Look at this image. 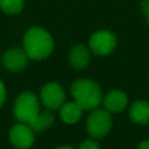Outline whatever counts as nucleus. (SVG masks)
<instances>
[{"mask_svg":"<svg viewBox=\"0 0 149 149\" xmlns=\"http://www.w3.org/2000/svg\"><path fill=\"white\" fill-rule=\"evenodd\" d=\"M24 51L31 59H43L48 57L54 49L51 35L40 27L30 28L23 37Z\"/></svg>","mask_w":149,"mask_h":149,"instance_id":"nucleus-1","label":"nucleus"},{"mask_svg":"<svg viewBox=\"0 0 149 149\" xmlns=\"http://www.w3.org/2000/svg\"><path fill=\"white\" fill-rule=\"evenodd\" d=\"M71 93L83 109H95L102 101L100 86L87 78L76 80L71 86Z\"/></svg>","mask_w":149,"mask_h":149,"instance_id":"nucleus-2","label":"nucleus"},{"mask_svg":"<svg viewBox=\"0 0 149 149\" xmlns=\"http://www.w3.org/2000/svg\"><path fill=\"white\" fill-rule=\"evenodd\" d=\"M40 113V104L36 95L31 92L21 93L14 104V115L22 122L29 125Z\"/></svg>","mask_w":149,"mask_h":149,"instance_id":"nucleus-3","label":"nucleus"},{"mask_svg":"<svg viewBox=\"0 0 149 149\" xmlns=\"http://www.w3.org/2000/svg\"><path fill=\"white\" fill-rule=\"evenodd\" d=\"M112 127V118L106 109H93L86 121L87 133L93 139H101L106 136Z\"/></svg>","mask_w":149,"mask_h":149,"instance_id":"nucleus-4","label":"nucleus"},{"mask_svg":"<svg viewBox=\"0 0 149 149\" xmlns=\"http://www.w3.org/2000/svg\"><path fill=\"white\" fill-rule=\"evenodd\" d=\"M116 37L109 30H98L90 38L91 50L99 56L111 54L116 47Z\"/></svg>","mask_w":149,"mask_h":149,"instance_id":"nucleus-5","label":"nucleus"},{"mask_svg":"<svg viewBox=\"0 0 149 149\" xmlns=\"http://www.w3.org/2000/svg\"><path fill=\"white\" fill-rule=\"evenodd\" d=\"M41 99L45 107L59 109L65 101V94L62 86L57 83H48L41 90Z\"/></svg>","mask_w":149,"mask_h":149,"instance_id":"nucleus-6","label":"nucleus"},{"mask_svg":"<svg viewBox=\"0 0 149 149\" xmlns=\"http://www.w3.org/2000/svg\"><path fill=\"white\" fill-rule=\"evenodd\" d=\"M9 140L17 149H28L34 142V130L27 123H17L9 130Z\"/></svg>","mask_w":149,"mask_h":149,"instance_id":"nucleus-7","label":"nucleus"},{"mask_svg":"<svg viewBox=\"0 0 149 149\" xmlns=\"http://www.w3.org/2000/svg\"><path fill=\"white\" fill-rule=\"evenodd\" d=\"M28 62V55L24 50L19 48L9 49L5 52L2 57V63L6 69L10 71H20L22 70Z\"/></svg>","mask_w":149,"mask_h":149,"instance_id":"nucleus-8","label":"nucleus"},{"mask_svg":"<svg viewBox=\"0 0 149 149\" xmlns=\"http://www.w3.org/2000/svg\"><path fill=\"white\" fill-rule=\"evenodd\" d=\"M128 104L127 94L119 90H113L104 97L105 109L109 113H120L122 112Z\"/></svg>","mask_w":149,"mask_h":149,"instance_id":"nucleus-9","label":"nucleus"},{"mask_svg":"<svg viewBox=\"0 0 149 149\" xmlns=\"http://www.w3.org/2000/svg\"><path fill=\"white\" fill-rule=\"evenodd\" d=\"M129 118L137 125L149 123V101L139 100L135 101L129 108Z\"/></svg>","mask_w":149,"mask_h":149,"instance_id":"nucleus-10","label":"nucleus"},{"mask_svg":"<svg viewBox=\"0 0 149 149\" xmlns=\"http://www.w3.org/2000/svg\"><path fill=\"white\" fill-rule=\"evenodd\" d=\"M69 58H70V63L73 68L84 69L87 66V64L90 62V54H88V50L84 45L78 44L71 49Z\"/></svg>","mask_w":149,"mask_h":149,"instance_id":"nucleus-11","label":"nucleus"},{"mask_svg":"<svg viewBox=\"0 0 149 149\" xmlns=\"http://www.w3.org/2000/svg\"><path fill=\"white\" fill-rule=\"evenodd\" d=\"M59 109H61V119L64 122H66V123H74V122H77L80 119L81 113L84 111L76 101L66 102Z\"/></svg>","mask_w":149,"mask_h":149,"instance_id":"nucleus-12","label":"nucleus"},{"mask_svg":"<svg viewBox=\"0 0 149 149\" xmlns=\"http://www.w3.org/2000/svg\"><path fill=\"white\" fill-rule=\"evenodd\" d=\"M54 121H55L54 114L50 111H43L35 116V119L29 123V126L35 132H42L47 128H50Z\"/></svg>","mask_w":149,"mask_h":149,"instance_id":"nucleus-13","label":"nucleus"},{"mask_svg":"<svg viewBox=\"0 0 149 149\" xmlns=\"http://www.w3.org/2000/svg\"><path fill=\"white\" fill-rule=\"evenodd\" d=\"M23 0H0V8L7 14H19L23 8Z\"/></svg>","mask_w":149,"mask_h":149,"instance_id":"nucleus-14","label":"nucleus"},{"mask_svg":"<svg viewBox=\"0 0 149 149\" xmlns=\"http://www.w3.org/2000/svg\"><path fill=\"white\" fill-rule=\"evenodd\" d=\"M78 149H100V146L93 140H85L80 143Z\"/></svg>","mask_w":149,"mask_h":149,"instance_id":"nucleus-15","label":"nucleus"},{"mask_svg":"<svg viewBox=\"0 0 149 149\" xmlns=\"http://www.w3.org/2000/svg\"><path fill=\"white\" fill-rule=\"evenodd\" d=\"M140 7H141V12H142L143 16L146 17V20L149 24V0H142Z\"/></svg>","mask_w":149,"mask_h":149,"instance_id":"nucleus-16","label":"nucleus"},{"mask_svg":"<svg viewBox=\"0 0 149 149\" xmlns=\"http://www.w3.org/2000/svg\"><path fill=\"white\" fill-rule=\"evenodd\" d=\"M5 99H6V88H5L3 83L0 80V107L5 102Z\"/></svg>","mask_w":149,"mask_h":149,"instance_id":"nucleus-17","label":"nucleus"},{"mask_svg":"<svg viewBox=\"0 0 149 149\" xmlns=\"http://www.w3.org/2000/svg\"><path fill=\"white\" fill-rule=\"evenodd\" d=\"M136 149H149V140H144V141H142V142L137 146Z\"/></svg>","mask_w":149,"mask_h":149,"instance_id":"nucleus-18","label":"nucleus"},{"mask_svg":"<svg viewBox=\"0 0 149 149\" xmlns=\"http://www.w3.org/2000/svg\"><path fill=\"white\" fill-rule=\"evenodd\" d=\"M56 149H73V148H71V147H69V146H62V147H58V148H56Z\"/></svg>","mask_w":149,"mask_h":149,"instance_id":"nucleus-19","label":"nucleus"}]
</instances>
